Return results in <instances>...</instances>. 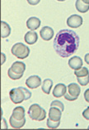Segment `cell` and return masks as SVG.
I'll use <instances>...</instances> for the list:
<instances>
[{"label": "cell", "instance_id": "obj_18", "mask_svg": "<svg viewBox=\"0 0 89 130\" xmlns=\"http://www.w3.org/2000/svg\"><path fill=\"white\" fill-rule=\"evenodd\" d=\"M52 86H53V81L50 79H46L42 83L41 89L46 94H50Z\"/></svg>", "mask_w": 89, "mask_h": 130}, {"label": "cell", "instance_id": "obj_21", "mask_svg": "<svg viewBox=\"0 0 89 130\" xmlns=\"http://www.w3.org/2000/svg\"><path fill=\"white\" fill-rule=\"evenodd\" d=\"M59 124H60V121H54V120H52L49 118L47 120V126L48 128H57Z\"/></svg>", "mask_w": 89, "mask_h": 130}, {"label": "cell", "instance_id": "obj_30", "mask_svg": "<svg viewBox=\"0 0 89 130\" xmlns=\"http://www.w3.org/2000/svg\"><path fill=\"white\" fill-rule=\"evenodd\" d=\"M57 1H59V2H63V1H65V0H57Z\"/></svg>", "mask_w": 89, "mask_h": 130}, {"label": "cell", "instance_id": "obj_4", "mask_svg": "<svg viewBox=\"0 0 89 130\" xmlns=\"http://www.w3.org/2000/svg\"><path fill=\"white\" fill-rule=\"evenodd\" d=\"M11 53L18 59H25L30 54V48L22 43H15L12 47Z\"/></svg>", "mask_w": 89, "mask_h": 130}, {"label": "cell", "instance_id": "obj_5", "mask_svg": "<svg viewBox=\"0 0 89 130\" xmlns=\"http://www.w3.org/2000/svg\"><path fill=\"white\" fill-rule=\"evenodd\" d=\"M81 88L77 84L72 83L68 85V92L64 94V98L70 102L75 101L80 95Z\"/></svg>", "mask_w": 89, "mask_h": 130}, {"label": "cell", "instance_id": "obj_13", "mask_svg": "<svg viewBox=\"0 0 89 130\" xmlns=\"http://www.w3.org/2000/svg\"><path fill=\"white\" fill-rule=\"evenodd\" d=\"M24 39H25V42L27 44L32 45V44L36 43L37 39H38V35H37L36 32L31 30L26 33V35L24 36Z\"/></svg>", "mask_w": 89, "mask_h": 130}, {"label": "cell", "instance_id": "obj_25", "mask_svg": "<svg viewBox=\"0 0 89 130\" xmlns=\"http://www.w3.org/2000/svg\"><path fill=\"white\" fill-rule=\"evenodd\" d=\"M83 118L86 119V120H89V106L83 112Z\"/></svg>", "mask_w": 89, "mask_h": 130}, {"label": "cell", "instance_id": "obj_20", "mask_svg": "<svg viewBox=\"0 0 89 130\" xmlns=\"http://www.w3.org/2000/svg\"><path fill=\"white\" fill-rule=\"evenodd\" d=\"M74 75L77 77H83L89 75V70L87 67H82L79 70H77L74 71Z\"/></svg>", "mask_w": 89, "mask_h": 130}, {"label": "cell", "instance_id": "obj_22", "mask_svg": "<svg viewBox=\"0 0 89 130\" xmlns=\"http://www.w3.org/2000/svg\"><path fill=\"white\" fill-rule=\"evenodd\" d=\"M77 82L82 86H86V85L89 84V75L83 77H77Z\"/></svg>", "mask_w": 89, "mask_h": 130}, {"label": "cell", "instance_id": "obj_10", "mask_svg": "<svg viewBox=\"0 0 89 130\" xmlns=\"http://www.w3.org/2000/svg\"><path fill=\"white\" fill-rule=\"evenodd\" d=\"M69 66L70 68L74 70H79L83 67V60L79 57L75 56V57H73L72 58L69 59Z\"/></svg>", "mask_w": 89, "mask_h": 130}, {"label": "cell", "instance_id": "obj_17", "mask_svg": "<svg viewBox=\"0 0 89 130\" xmlns=\"http://www.w3.org/2000/svg\"><path fill=\"white\" fill-rule=\"evenodd\" d=\"M9 122H10L11 126H12L13 128H21L23 127L26 124V118L23 119V120H16V119H14L13 117L11 116L9 119Z\"/></svg>", "mask_w": 89, "mask_h": 130}, {"label": "cell", "instance_id": "obj_26", "mask_svg": "<svg viewBox=\"0 0 89 130\" xmlns=\"http://www.w3.org/2000/svg\"><path fill=\"white\" fill-rule=\"evenodd\" d=\"M27 2L30 5H32V6H35L37 5L38 3L40 2V0H27Z\"/></svg>", "mask_w": 89, "mask_h": 130}, {"label": "cell", "instance_id": "obj_16", "mask_svg": "<svg viewBox=\"0 0 89 130\" xmlns=\"http://www.w3.org/2000/svg\"><path fill=\"white\" fill-rule=\"evenodd\" d=\"M75 7L79 12L85 13L89 10V4L85 3L84 2L82 1V0H76Z\"/></svg>", "mask_w": 89, "mask_h": 130}, {"label": "cell", "instance_id": "obj_24", "mask_svg": "<svg viewBox=\"0 0 89 130\" xmlns=\"http://www.w3.org/2000/svg\"><path fill=\"white\" fill-rule=\"evenodd\" d=\"M50 106H55V107H58V108L60 109L62 111H64V106L61 102L59 101H53L50 104Z\"/></svg>", "mask_w": 89, "mask_h": 130}, {"label": "cell", "instance_id": "obj_15", "mask_svg": "<svg viewBox=\"0 0 89 130\" xmlns=\"http://www.w3.org/2000/svg\"><path fill=\"white\" fill-rule=\"evenodd\" d=\"M12 117H13L14 119L18 120H23L25 119V110L22 106H17L13 110V114Z\"/></svg>", "mask_w": 89, "mask_h": 130}, {"label": "cell", "instance_id": "obj_8", "mask_svg": "<svg viewBox=\"0 0 89 130\" xmlns=\"http://www.w3.org/2000/svg\"><path fill=\"white\" fill-rule=\"evenodd\" d=\"M40 37L44 41H49L54 36V30L50 26H44L40 31Z\"/></svg>", "mask_w": 89, "mask_h": 130}, {"label": "cell", "instance_id": "obj_1", "mask_svg": "<svg viewBox=\"0 0 89 130\" xmlns=\"http://www.w3.org/2000/svg\"><path fill=\"white\" fill-rule=\"evenodd\" d=\"M79 46V37L71 29L59 30L54 39V47L59 56L69 57L77 50Z\"/></svg>", "mask_w": 89, "mask_h": 130}, {"label": "cell", "instance_id": "obj_28", "mask_svg": "<svg viewBox=\"0 0 89 130\" xmlns=\"http://www.w3.org/2000/svg\"><path fill=\"white\" fill-rule=\"evenodd\" d=\"M84 60L85 61H86L87 64L89 65V53H87L86 55H85V57H84Z\"/></svg>", "mask_w": 89, "mask_h": 130}, {"label": "cell", "instance_id": "obj_11", "mask_svg": "<svg viewBox=\"0 0 89 130\" xmlns=\"http://www.w3.org/2000/svg\"><path fill=\"white\" fill-rule=\"evenodd\" d=\"M10 69L13 72L17 74V75H23L26 70V65L25 63L21 61H16L12 65Z\"/></svg>", "mask_w": 89, "mask_h": 130}, {"label": "cell", "instance_id": "obj_2", "mask_svg": "<svg viewBox=\"0 0 89 130\" xmlns=\"http://www.w3.org/2000/svg\"><path fill=\"white\" fill-rule=\"evenodd\" d=\"M10 99L14 104H20L31 98V92L23 87L13 88L9 92Z\"/></svg>", "mask_w": 89, "mask_h": 130}, {"label": "cell", "instance_id": "obj_3", "mask_svg": "<svg viewBox=\"0 0 89 130\" xmlns=\"http://www.w3.org/2000/svg\"><path fill=\"white\" fill-rule=\"evenodd\" d=\"M28 115L31 120L37 121H42L46 117V110L38 104H33L30 106Z\"/></svg>", "mask_w": 89, "mask_h": 130}, {"label": "cell", "instance_id": "obj_31", "mask_svg": "<svg viewBox=\"0 0 89 130\" xmlns=\"http://www.w3.org/2000/svg\"><path fill=\"white\" fill-rule=\"evenodd\" d=\"M88 128H89V126H88Z\"/></svg>", "mask_w": 89, "mask_h": 130}, {"label": "cell", "instance_id": "obj_29", "mask_svg": "<svg viewBox=\"0 0 89 130\" xmlns=\"http://www.w3.org/2000/svg\"><path fill=\"white\" fill-rule=\"evenodd\" d=\"M83 2H84L85 3H87V4H89V0H82Z\"/></svg>", "mask_w": 89, "mask_h": 130}, {"label": "cell", "instance_id": "obj_9", "mask_svg": "<svg viewBox=\"0 0 89 130\" xmlns=\"http://www.w3.org/2000/svg\"><path fill=\"white\" fill-rule=\"evenodd\" d=\"M62 116V110L55 106H50L49 111V118L54 121H60Z\"/></svg>", "mask_w": 89, "mask_h": 130}, {"label": "cell", "instance_id": "obj_7", "mask_svg": "<svg viewBox=\"0 0 89 130\" xmlns=\"http://www.w3.org/2000/svg\"><path fill=\"white\" fill-rule=\"evenodd\" d=\"M26 85L31 89H35L41 85V79L37 75L30 76L28 79L26 80Z\"/></svg>", "mask_w": 89, "mask_h": 130}, {"label": "cell", "instance_id": "obj_27", "mask_svg": "<svg viewBox=\"0 0 89 130\" xmlns=\"http://www.w3.org/2000/svg\"><path fill=\"white\" fill-rule=\"evenodd\" d=\"M84 98L86 100V102H89V88L84 92Z\"/></svg>", "mask_w": 89, "mask_h": 130}, {"label": "cell", "instance_id": "obj_23", "mask_svg": "<svg viewBox=\"0 0 89 130\" xmlns=\"http://www.w3.org/2000/svg\"><path fill=\"white\" fill-rule=\"evenodd\" d=\"M7 75H8V76H9V78L11 79H13V80L19 79L22 77V75H17V74L13 72L10 68L8 69V70H7Z\"/></svg>", "mask_w": 89, "mask_h": 130}, {"label": "cell", "instance_id": "obj_14", "mask_svg": "<svg viewBox=\"0 0 89 130\" xmlns=\"http://www.w3.org/2000/svg\"><path fill=\"white\" fill-rule=\"evenodd\" d=\"M40 20L37 17H30L27 21V26L31 30H36V29H37L40 27Z\"/></svg>", "mask_w": 89, "mask_h": 130}, {"label": "cell", "instance_id": "obj_19", "mask_svg": "<svg viewBox=\"0 0 89 130\" xmlns=\"http://www.w3.org/2000/svg\"><path fill=\"white\" fill-rule=\"evenodd\" d=\"M11 33V27L4 21H1V37L3 39L8 37Z\"/></svg>", "mask_w": 89, "mask_h": 130}, {"label": "cell", "instance_id": "obj_12", "mask_svg": "<svg viewBox=\"0 0 89 130\" xmlns=\"http://www.w3.org/2000/svg\"><path fill=\"white\" fill-rule=\"evenodd\" d=\"M66 90L67 87L64 84H58L53 90V96L57 98H61V96H64V94L66 93Z\"/></svg>", "mask_w": 89, "mask_h": 130}, {"label": "cell", "instance_id": "obj_6", "mask_svg": "<svg viewBox=\"0 0 89 130\" xmlns=\"http://www.w3.org/2000/svg\"><path fill=\"white\" fill-rule=\"evenodd\" d=\"M83 17L79 15H71L67 19V25L71 28H79L83 24Z\"/></svg>", "mask_w": 89, "mask_h": 130}]
</instances>
